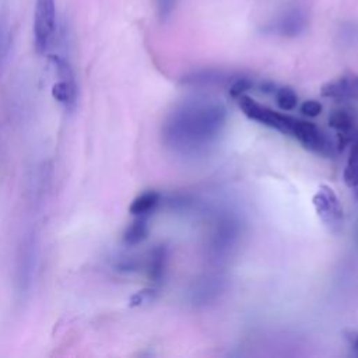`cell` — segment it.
<instances>
[{
	"label": "cell",
	"instance_id": "cell-3",
	"mask_svg": "<svg viewBox=\"0 0 358 358\" xmlns=\"http://www.w3.org/2000/svg\"><path fill=\"white\" fill-rule=\"evenodd\" d=\"M38 256V238L34 232H28L20 241L14 266V292L20 302L27 299L31 294L36 277Z\"/></svg>",
	"mask_w": 358,
	"mask_h": 358
},
{
	"label": "cell",
	"instance_id": "cell-5",
	"mask_svg": "<svg viewBox=\"0 0 358 358\" xmlns=\"http://www.w3.org/2000/svg\"><path fill=\"white\" fill-rule=\"evenodd\" d=\"M312 201L317 217L329 231L338 232L343 227V207L334 190L327 185H320Z\"/></svg>",
	"mask_w": 358,
	"mask_h": 358
},
{
	"label": "cell",
	"instance_id": "cell-9",
	"mask_svg": "<svg viewBox=\"0 0 358 358\" xmlns=\"http://www.w3.org/2000/svg\"><path fill=\"white\" fill-rule=\"evenodd\" d=\"M329 124L331 129L337 131V134H343V136H351L357 130L354 115L344 108H338L330 112Z\"/></svg>",
	"mask_w": 358,
	"mask_h": 358
},
{
	"label": "cell",
	"instance_id": "cell-20",
	"mask_svg": "<svg viewBox=\"0 0 358 358\" xmlns=\"http://www.w3.org/2000/svg\"><path fill=\"white\" fill-rule=\"evenodd\" d=\"M155 298L154 289H143L138 294L133 295L130 305H143L144 302H151Z\"/></svg>",
	"mask_w": 358,
	"mask_h": 358
},
{
	"label": "cell",
	"instance_id": "cell-18",
	"mask_svg": "<svg viewBox=\"0 0 358 358\" xmlns=\"http://www.w3.org/2000/svg\"><path fill=\"white\" fill-rule=\"evenodd\" d=\"M176 4H178V0H155L157 17L161 21H166L175 11Z\"/></svg>",
	"mask_w": 358,
	"mask_h": 358
},
{
	"label": "cell",
	"instance_id": "cell-4",
	"mask_svg": "<svg viewBox=\"0 0 358 358\" xmlns=\"http://www.w3.org/2000/svg\"><path fill=\"white\" fill-rule=\"evenodd\" d=\"M56 0H35L34 46L36 53L49 50L56 36Z\"/></svg>",
	"mask_w": 358,
	"mask_h": 358
},
{
	"label": "cell",
	"instance_id": "cell-19",
	"mask_svg": "<svg viewBox=\"0 0 358 358\" xmlns=\"http://www.w3.org/2000/svg\"><path fill=\"white\" fill-rule=\"evenodd\" d=\"M301 112L309 117H316L322 112V105L315 99H308L301 105Z\"/></svg>",
	"mask_w": 358,
	"mask_h": 358
},
{
	"label": "cell",
	"instance_id": "cell-17",
	"mask_svg": "<svg viewBox=\"0 0 358 358\" xmlns=\"http://www.w3.org/2000/svg\"><path fill=\"white\" fill-rule=\"evenodd\" d=\"M255 83L252 78L249 77H238L232 81L231 87H229V95L234 99H238L242 95H246L248 91H250L253 88Z\"/></svg>",
	"mask_w": 358,
	"mask_h": 358
},
{
	"label": "cell",
	"instance_id": "cell-15",
	"mask_svg": "<svg viewBox=\"0 0 358 358\" xmlns=\"http://www.w3.org/2000/svg\"><path fill=\"white\" fill-rule=\"evenodd\" d=\"M11 28H10V22L8 18L4 13H0V70L3 69L10 49H11Z\"/></svg>",
	"mask_w": 358,
	"mask_h": 358
},
{
	"label": "cell",
	"instance_id": "cell-8",
	"mask_svg": "<svg viewBox=\"0 0 358 358\" xmlns=\"http://www.w3.org/2000/svg\"><path fill=\"white\" fill-rule=\"evenodd\" d=\"M52 96L66 109L73 110L77 105L76 80H59L52 87Z\"/></svg>",
	"mask_w": 358,
	"mask_h": 358
},
{
	"label": "cell",
	"instance_id": "cell-2",
	"mask_svg": "<svg viewBox=\"0 0 358 358\" xmlns=\"http://www.w3.org/2000/svg\"><path fill=\"white\" fill-rule=\"evenodd\" d=\"M238 105L249 119L259 122L260 124H264L274 130H278L282 134L294 137L309 151H313L324 157L331 155L333 152L331 141L316 124L295 116L275 112L256 102L248 95L239 96Z\"/></svg>",
	"mask_w": 358,
	"mask_h": 358
},
{
	"label": "cell",
	"instance_id": "cell-13",
	"mask_svg": "<svg viewBox=\"0 0 358 358\" xmlns=\"http://www.w3.org/2000/svg\"><path fill=\"white\" fill-rule=\"evenodd\" d=\"M166 263V249L165 246H157L150 253L148 259V275L152 281H159L164 277Z\"/></svg>",
	"mask_w": 358,
	"mask_h": 358
},
{
	"label": "cell",
	"instance_id": "cell-10",
	"mask_svg": "<svg viewBox=\"0 0 358 358\" xmlns=\"http://www.w3.org/2000/svg\"><path fill=\"white\" fill-rule=\"evenodd\" d=\"M159 199H161V196L158 192L145 190L131 201L129 211H130V214H133L136 217H144L157 207V204L159 203Z\"/></svg>",
	"mask_w": 358,
	"mask_h": 358
},
{
	"label": "cell",
	"instance_id": "cell-6",
	"mask_svg": "<svg viewBox=\"0 0 358 358\" xmlns=\"http://www.w3.org/2000/svg\"><path fill=\"white\" fill-rule=\"evenodd\" d=\"M308 28V15L299 7H292L274 20L266 29L284 38H296Z\"/></svg>",
	"mask_w": 358,
	"mask_h": 358
},
{
	"label": "cell",
	"instance_id": "cell-1",
	"mask_svg": "<svg viewBox=\"0 0 358 358\" xmlns=\"http://www.w3.org/2000/svg\"><path fill=\"white\" fill-rule=\"evenodd\" d=\"M225 109L215 102L186 103L173 110L164 124L162 136L175 150H194L208 144L225 123Z\"/></svg>",
	"mask_w": 358,
	"mask_h": 358
},
{
	"label": "cell",
	"instance_id": "cell-21",
	"mask_svg": "<svg viewBox=\"0 0 358 358\" xmlns=\"http://www.w3.org/2000/svg\"><path fill=\"white\" fill-rule=\"evenodd\" d=\"M347 338L350 340V344H351V348L355 351V354L358 355V331H354L351 333L350 336H347Z\"/></svg>",
	"mask_w": 358,
	"mask_h": 358
},
{
	"label": "cell",
	"instance_id": "cell-16",
	"mask_svg": "<svg viewBox=\"0 0 358 358\" xmlns=\"http://www.w3.org/2000/svg\"><path fill=\"white\" fill-rule=\"evenodd\" d=\"M274 95L277 105L282 110H292L298 105V95L291 87H277Z\"/></svg>",
	"mask_w": 358,
	"mask_h": 358
},
{
	"label": "cell",
	"instance_id": "cell-14",
	"mask_svg": "<svg viewBox=\"0 0 358 358\" xmlns=\"http://www.w3.org/2000/svg\"><path fill=\"white\" fill-rule=\"evenodd\" d=\"M225 80L224 73L217 71V70H201V71H194L183 77V83L192 84V85H208V84H217Z\"/></svg>",
	"mask_w": 358,
	"mask_h": 358
},
{
	"label": "cell",
	"instance_id": "cell-11",
	"mask_svg": "<svg viewBox=\"0 0 358 358\" xmlns=\"http://www.w3.org/2000/svg\"><path fill=\"white\" fill-rule=\"evenodd\" d=\"M344 182L351 189L358 186V130L350 143V154L344 168Z\"/></svg>",
	"mask_w": 358,
	"mask_h": 358
},
{
	"label": "cell",
	"instance_id": "cell-12",
	"mask_svg": "<svg viewBox=\"0 0 358 358\" xmlns=\"http://www.w3.org/2000/svg\"><path fill=\"white\" fill-rule=\"evenodd\" d=\"M148 236V224L144 217H138L134 220L123 232V242L126 245H137L143 242Z\"/></svg>",
	"mask_w": 358,
	"mask_h": 358
},
{
	"label": "cell",
	"instance_id": "cell-7",
	"mask_svg": "<svg viewBox=\"0 0 358 358\" xmlns=\"http://www.w3.org/2000/svg\"><path fill=\"white\" fill-rule=\"evenodd\" d=\"M320 95L336 101L358 99V74L345 73L322 85Z\"/></svg>",
	"mask_w": 358,
	"mask_h": 358
}]
</instances>
